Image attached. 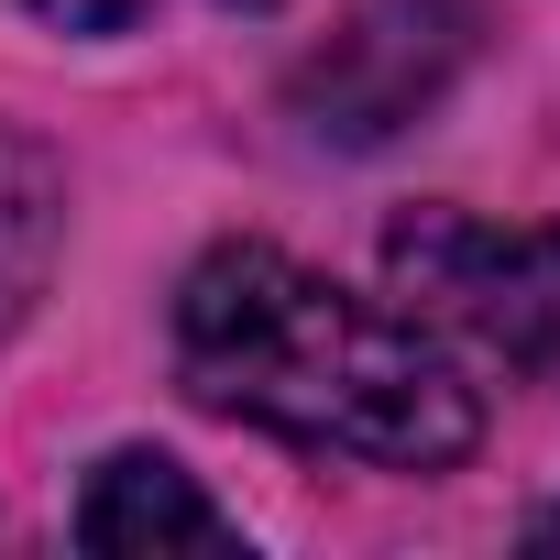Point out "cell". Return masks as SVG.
Wrapping results in <instances>:
<instances>
[{
	"label": "cell",
	"instance_id": "6",
	"mask_svg": "<svg viewBox=\"0 0 560 560\" xmlns=\"http://www.w3.org/2000/svg\"><path fill=\"white\" fill-rule=\"evenodd\" d=\"M45 23H67V34H121V23H143L154 0H34ZM231 12H275V0H231Z\"/></svg>",
	"mask_w": 560,
	"mask_h": 560
},
{
	"label": "cell",
	"instance_id": "5",
	"mask_svg": "<svg viewBox=\"0 0 560 560\" xmlns=\"http://www.w3.org/2000/svg\"><path fill=\"white\" fill-rule=\"evenodd\" d=\"M56 242H67V165L0 121V341H12L56 275Z\"/></svg>",
	"mask_w": 560,
	"mask_h": 560
},
{
	"label": "cell",
	"instance_id": "3",
	"mask_svg": "<svg viewBox=\"0 0 560 560\" xmlns=\"http://www.w3.org/2000/svg\"><path fill=\"white\" fill-rule=\"evenodd\" d=\"M472 56V0H352L341 34L298 67V121L319 143L407 132Z\"/></svg>",
	"mask_w": 560,
	"mask_h": 560
},
{
	"label": "cell",
	"instance_id": "2",
	"mask_svg": "<svg viewBox=\"0 0 560 560\" xmlns=\"http://www.w3.org/2000/svg\"><path fill=\"white\" fill-rule=\"evenodd\" d=\"M396 298L505 363H560V231H494L462 209H418L385 231Z\"/></svg>",
	"mask_w": 560,
	"mask_h": 560
},
{
	"label": "cell",
	"instance_id": "4",
	"mask_svg": "<svg viewBox=\"0 0 560 560\" xmlns=\"http://www.w3.org/2000/svg\"><path fill=\"white\" fill-rule=\"evenodd\" d=\"M78 538L100 560H242V527L165 451H110L78 494Z\"/></svg>",
	"mask_w": 560,
	"mask_h": 560
},
{
	"label": "cell",
	"instance_id": "1",
	"mask_svg": "<svg viewBox=\"0 0 560 560\" xmlns=\"http://www.w3.org/2000/svg\"><path fill=\"white\" fill-rule=\"evenodd\" d=\"M176 374L220 418L385 472H451L483 440L472 385L418 319L341 298L330 275L287 264L275 242H220L176 287Z\"/></svg>",
	"mask_w": 560,
	"mask_h": 560
}]
</instances>
